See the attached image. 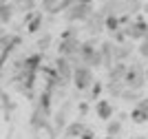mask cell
<instances>
[{
    "mask_svg": "<svg viewBox=\"0 0 148 139\" xmlns=\"http://www.w3.org/2000/svg\"><path fill=\"white\" fill-rule=\"evenodd\" d=\"M80 47H82V40H80V36H77V29L71 27V29H66L64 33H62L60 42H58V53H60L62 58H66V60L75 66V60H77Z\"/></svg>",
    "mask_w": 148,
    "mask_h": 139,
    "instance_id": "1",
    "label": "cell"
},
{
    "mask_svg": "<svg viewBox=\"0 0 148 139\" xmlns=\"http://www.w3.org/2000/svg\"><path fill=\"white\" fill-rule=\"evenodd\" d=\"M124 84L133 88V91H144L148 84V77H146V64H144L142 58H133L128 62V71H126V79Z\"/></svg>",
    "mask_w": 148,
    "mask_h": 139,
    "instance_id": "2",
    "label": "cell"
},
{
    "mask_svg": "<svg viewBox=\"0 0 148 139\" xmlns=\"http://www.w3.org/2000/svg\"><path fill=\"white\" fill-rule=\"evenodd\" d=\"M93 11H95L93 2H75L71 9L64 11L62 18H64V22H69V24H84Z\"/></svg>",
    "mask_w": 148,
    "mask_h": 139,
    "instance_id": "3",
    "label": "cell"
},
{
    "mask_svg": "<svg viewBox=\"0 0 148 139\" xmlns=\"http://www.w3.org/2000/svg\"><path fill=\"white\" fill-rule=\"evenodd\" d=\"M73 64L66 60V58H62L58 55L56 58V66H53V73H56V79H58V88H66L69 84H73Z\"/></svg>",
    "mask_w": 148,
    "mask_h": 139,
    "instance_id": "4",
    "label": "cell"
},
{
    "mask_svg": "<svg viewBox=\"0 0 148 139\" xmlns=\"http://www.w3.org/2000/svg\"><path fill=\"white\" fill-rule=\"evenodd\" d=\"M93 84H95V71H93V68L84 66V64H80V66L73 68V86L80 93L91 91Z\"/></svg>",
    "mask_w": 148,
    "mask_h": 139,
    "instance_id": "5",
    "label": "cell"
},
{
    "mask_svg": "<svg viewBox=\"0 0 148 139\" xmlns=\"http://www.w3.org/2000/svg\"><path fill=\"white\" fill-rule=\"evenodd\" d=\"M124 33H126V38H128L130 42H144L148 36V22L144 18H133L126 27H124Z\"/></svg>",
    "mask_w": 148,
    "mask_h": 139,
    "instance_id": "6",
    "label": "cell"
},
{
    "mask_svg": "<svg viewBox=\"0 0 148 139\" xmlns=\"http://www.w3.org/2000/svg\"><path fill=\"white\" fill-rule=\"evenodd\" d=\"M84 31H86L91 38L104 33V31H106V13L99 11V9H95V11L88 16V20L84 22Z\"/></svg>",
    "mask_w": 148,
    "mask_h": 139,
    "instance_id": "7",
    "label": "cell"
},
{
    "mask_svg": "<svg viewBox=\"0 0 148 139\" xmlns=\"http://www.w3.org/2000/svg\"><path fill=\"white\" fill-rule=\"evenodd\" d=\"M95 115L102 121H111L115 117V104L111 99H97L95 102Z\"/></svg>",
    "mask_w": 148,
    "mask_h": 139,
    "instance_id": "8",
    "label": "cell"
},
{
    "mask_svg": "<svg viewBox=\"0 0 148 139\" xmlns=\"http://www.w3.org/2000/svg\"><path fill=\"white\" fill-rule=\"evenodd\" d=\"M47 121H49V108L36 104V108L31 113V121H29L31 128H33V130H42V128L47 126Z\"/></svg>",
    "mask_w": 148,
    "mask_h": 139,
    "instance_id": "9",
    "label": "cell"
},
{
    "mask_svg": "<svg viewBox=\"0 0 148 139\" xmlns=\"http://www.w3.org/2000/svg\"><path fill=\"white\" fill-rule=\"evenodd\" d=\"M126 71H128L126 62H115L113 66L106 68V77H108V82H124L126 79Z\"/></svg>",
    "mask_w": 148,
    "mask_h": 139,
    "instance_id": "10",
    "label": "cell"
},
{
    "mask_svg": "<svg viewBox=\"0 0 148 139\" xmlns=\"http://www.w3.org/2000/svg\"><path fill=\"white\" fill-rule=\"evenodd\" d=\"M99 53H102V60H104V68L115 64V42L113 40H104L99 44Z\"/></svg>",
    "mask_w": 148,
    "mask_h": 139,
    "instance_id": "11",
    "label": "cell"
},
{
    "mask_svg": "<svg viewBox=\"0 0 148 139\" xmlns=\"http://www.w3.org/2000/svg\"><path fill=\"white\" fill-rule=\"evenodd\" d=\"M86 124L82 119H73V121H69L66 124V128H64V139H80L82 137V133L86 130Z\"/></svg>",
    "mask_w": 148,
    "mask_h": 139,
    "instance_id": "12",
    "label": "cell"
},
{
    "mask_svg": "<svg viewBox=\"0 0 148 139\" xmlns=\"http://www.w3.org/2000/svg\"><path fill=\"white\" fill-rule=\"evenodd\" d=\"M69 110H71V104H69V102H64V106H62V108L56 113V119H53V124H56V130H64V128H66V117H69Z\"/></svg>",
    "mask_w": 148,
    "mask_h": 139,
    "instance_id": "13",
    "label": "cell"
},
{
    "mask_svg": "<svg viewBox=\"0 0 148 139\" xmlns=\"http://www.w3.org/2000/svg\"><path fill=\"white\" fill-rule=\"evenodd\" d=\"M124 133V121L122 119H111V121H106V137H122Z\"/></svg>",
    "mask_w": 148,
    "mask_h": 139,
    "instance_id": "14",
    "label": "cell"
},
{
    "mask_svg": "<svg viewBox=\"0 0 148 139\" xmlns=\"http://www.w3.org/2000/svg\"><path fill=\"white\" fill-rule=\"evenodd\" d=\"M13 11H16V5H13V2H0V24L11 22Z\"/></svg>",
    "mask_w": 148,
    "mask_h": 139,
    "instance_id": "15",
    "label": "cell"
},
{
    "mask_svg": "<svg viewBox=\"0 0 148 139\" xmlns=\"http://www.w3.org/2000/svg\"><path fill=\"white\" fill-rule=\"evenodd\" d=\"M104 88L108 91V95H111V97L119 99V97H122V93H124V88H126V84H124V82H106Z\"/></svg>",
    "mask_w": 148,
    "mask_h": 139,
    "instance_id": "16",
    "label": "cell"
},
{
    "mask_svg": "<svg viewBox=\"0 0 148 139\" xmlns=\"http://www.w3.org/2000/svg\"><path fill=\"white\" fill-rule=\"evenodd\" d=\"M119 99H122V102H128V104H133V106H135V104L142 99V91H133V88H128V86H126Z\"/></svg>",
    "mask_w": 148,
    "mask_h": 139,
    "instance_id": "17",
    "label": "cell"
},
{
    "mask_svg": "<svg viewBox=\"0 0 148 139\" xmlns=\"http://www.w3.org/2000/svg\"><path fill=\"white\" fill-rule=\"evenodd\" d=\"M27 31L29 33H36V31H40V27H42V22H44V13H36L31 20H27Z\"/></svg>",
    "mask_w": 148,
    "mask_h": 139,
    "instance_id": "18",
    "label": "cell"
},
{
    "mask_svg": "<svg viewBox=\"0 0 148 139\" xmlns=\"http://www.w3.org/2000/svg\"><path fill=\"white\" fill-rule=\"evenodd\" d=\"M122 20L117 18V16H106V31H111V33H117V31H122Z\"/></svg>",
    "mask_w": 148,
    "mask_h": 139,
    "instance_id": "19",
    "label": "cell"
},
{
    "mask_svg": "<svg viewBox=\"0 0 148 139\" xmlns=\"http://www.w3.org/2000/svg\"><path fill=\"white\" fill-rule=\"evenodd\" d=\"M130 119H133V124H146L148 121V113H144V110H139V108H130Z\"/></svg>",
    "mask_w": 148,
    "mask_h": 139,
    "instance_id": "20",
    "label": "cell"
},
{
    "mask_svg": "<svg viewBox=\"0 0 148 139\" xmlns=\"http://www.w3.org/2000/svg\"><path fill=\"white\" fill-rule=\"evenodd\" d=\"M58 5H60V0H40V7H42L47 13H51V11H56L58 9Z\"/></svg>",
    "mask_w": 148,
    "mask_h": 139,
    "instance_id": "21",
    "label": "cell"
},
{
    "mask_svg": "<svg viewBox=\"0 0 148 139\" xmlns=\"http://www.w3.org/2000/svg\"><path fill=\"white\" fill-rule=\"evenodd\" d=\"M49 44H51V33H44L40 40H38V51L42 53V51H47L49 49Z\"/></svg>",
    "mask_w": 148,
    "mask_h": 139,
    "instance_id": "22",
    "label": "cell"
},
{
    "mask_svg": "<svg viewBox=\"0 0 148 139\" xmlns=\"http://www.w3.org/2000/svg\"><path fill=\"white\" fill-rule=\"evenodd\" d=\"M104 91V86H102V82H95V84L91 86V97L93 99H95V102H97V97H99V93Z\"/></svg>",
    "mask_w": 148,
    "mask_h": 139,
    "instance_id": "23",
    "label": "cell"
},
{
    "mask_svg": "<svg viewBox=\"0 0 148 139\" xmlns=\"http://www.w3.org/2000/svg\"><path fill=\"white\" fill-rule=\"evenodd\" d=\"M77 0H60V5H58V9H62V13L66 11V9H71V7L75 5Z\"/></svg>",
    "mask_w": 148,
    "mask_h": 139,
    "instance_id": "24",
    "label": "cell"
},
{
    "mask_svg": "<svg viewBox=\"0 0 148 139\" xmlns=\"http://www.w3.org/2000/svg\"><path fill=\"white\" fill-rule=\"evenodd\" d=\"M80 139H95V133H93V128H86L84 133H82Z\"/></svg>",
    "mask_w": 148,
    "mask_h": 139,
    "instance_id": "25",
    "label": "cell"
},
{
    "mask_svg": "<svg viewBox=\"0 0 148 139\" xmlns=\"http://www.w3.org/2000/svg\"><path fill=\"white\" fill-rule=\"evenodd\" d=\"M86 113H88V104H86V102H82V104H80V115L84 117Z\"/></svg>",
    "mask_w": 148,
    "mask_h": 139,
    "instance_id": "26",
    "label": "cell"
},
{
    "mask_svg": "<svg viewBox=\"0 0 148 139\" xmlns=\"http://www.w3.org/2000/svg\"><path fill=\"white\" fill-rule=\"evenodd\" d=\"M77 2H93V0H77Z\"/></svg>",
    "mask_w": 148,
    "mask_h": 139,
    "instance_id": "27",
    "label": "cell"
}]
</instances>
